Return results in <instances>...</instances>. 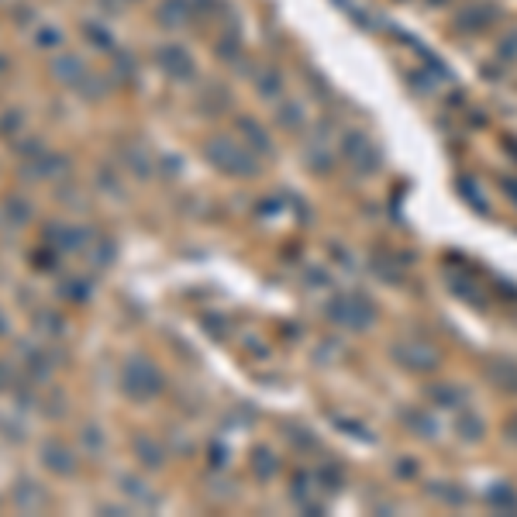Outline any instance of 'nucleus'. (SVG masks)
I'll use <instances>...</instances> for the list:
<instances>
[{
    "mask_svg": "<svg viewBox=\"0 0 517 517\" xmlns=\"http://www.w3.org/2000/svg\"><path fill=\"white\" fill-rule=\"evenodd\" d=\"M124 390L131 393V397H139V400H149V397H156L162 390V376H159V369L149 362V358H141V356H135L128 366H124Z\"/></svg>",
    "mask_w": 517,
    "mask_h": 517,
    "instance_id": "f257e3e1",
    "label": "nucleus"
},
{
    "mask_svg": "<svg viewBox=\"0 0 517 517\" xmlns=\"http://www.w3.org/2000/svg\"><path fill=\"white\" fill-rule=\"evenodd\" d=\"M211 162L221 166V169H228V173H245V176L256 173V162L249 159V152L239 149L235 141H228V139L211 141Z\"/></svg>",
    "mask_w": 517,
    "mask_h": 517,
    "instance_id": "f03ea898",
    "label": "nucleus"
},
{
    "mask_svg": "<svg viewBox=\"0 0 517 517\" xmlns=\"http://www.w3.org/2000/svg\"><path fill=\"white\" fill-rule=\"evenodd\" d=\"M156 62H159L173 80H190V76H194V59H190L186 49H179V45H162L159 52H156Z\"/></svg>",
    "mask_w": 517,
    "mask_h": 517,
    "instance_id": "7ed1b4c3",
    "label": "nucleus"
},
{
    "mask_svg": "<svg viewBox=\"0 0 517 517\" xmlns=\"http://www.w3.org/2000/svg\"><path fill=\"white\" fill-rule=\"evenodd\" d=\"M41 462H45V469L56 473V476H69V473L76 469L73 448L62 445V441H45V445H41Z\"/></svg>",
    "mask_w": 517,
    "mask_h": 517,
    "instance_id": "20e7f679",
    "label": "nucleus"
},
{
    "mask_svg": "<svg viewBox=\"0 0 517 517\" xmlns=\"http://www.w3.org/2000/svg\"><path fill=\"white\" fill-rule=\"evenodd\" d=\"M52 76H56L59 83H66V86H73V90H80L83 80H86L90 73H86V66H83L80 56L62 52V56H56V59H52Z\"/></svg>",
    "mask_w": 517,
    "mask_h": 517,
    "instance_id": "39448f33",
    "label": "nucleus"
},
{
    "mask_svg": "<svg viewBox=\"0 0 517 517\" xmlns=\"http://www.w3.org/2000/svg\"><path fill=\"white\" fill-rule=\"evenodd\" d=\"M190 11H194L190 0H162L159 4V21L166 24V28H179L183 21L190 18Z\"/></svg>",
    "mask_w": 517,
    "mask_h": 517,
    "instance_id": "423d86ee",
    "label": "nucleus"
},
{
    "mask_svg": "<svg viewBox=\"0 0 517 517\" xmlns=\"http://www.w3.org/2000/svg\"><path fill=\"white\" fill-rule=\"evenodd\" d=\"M14 500H18L21 511H41V507H45V493H41L35 483H18Z\"/></svg>",
    "mask_w": 517,
    "mask_h": 517,
    "instance_id": "0eeeda50",
    "label": "nucleus"
},
{
    "mask_svg": "<svg viewBox=\"0 0 517 517\" xmlns=\"http://www.w3.org/2000/svg\"><path fill=\"white\" fill-rule=\"evenodd\" d=\"M62 239H59V249H66V252H73V249H83L86 245V231L83 228H56Z\"/></svg>",
    "mask_w": 517,
    "mask_h": 517,
    "instance_id": "6e6552de",
    "label": "nucleus"
},
{
    "mask_svg": "<svg viewBox=\"0 0 517 517\" xmlns=\"http://www.w3.org/2000/svg\"><path fill=\"white\" fill-rule=\"evenodd\" d=\"M83 35L94 41L97 49H114V39H111V35H107L100 24H94V21H86V24H83Z\"/></svg>",
    "mask_w": 517,
    "mask_h": 517,
    "instance_id": "1a4fd4ad",
    "label": "nucleus"
},
{
    "mask_svg": "<svg viewBox=\"0 0 517 517\" xmlns=\"http://www.w3.org/2000/svg\"><path fill=\"white\" fill-rule=\"evenodd\" d=\"M62 297L66 300H86L90 297V283H86V279H66V283H62Z\"/></svg>",
    "mask_w": 517,
    "mask_h": 517,
    "instance_id": "9d476101",
    "label": "nucleus"
},
{
    "mask_svg": "<svg viewBox=\"0 0 517 517\" xmlns=\"http://www.w3.org/2000/svg\"><path fill=\"white\" fill-rule=\"evenodd\" d=\"M35 45H39V49H59V45H62L59 28H39V35H35Z\"/></svg>",
    "mask_w": 517,
    "mask_h": 517,
    "instance_id": "9b49d317",
    "label": "nucleus"
},
{
    "mask_svg": "<svg viewBox=\"0 0 517 517\" xmlns=\"http://www.w3.org/2000/svg\"><path fill=\"white\" fill-rule=\"evenodd\" d=\"M135 448H139V456H141V462H145V466H152V469H156V466L162 462V452H156V448L149 445V438H139V441H135Z\"/></svg>",
    "mask_w": 517,
    "mask_h": 517,
    "instance_id": "f8f14e48",
    "label": "nucleus"
},
{
    "mask_svg": "<svg viewBox=\"0 0 517 517\" xmlns=\"http://www.w3.org/2000/svg\"><path fill=\"white\" fill-rule=\"evenodd\" d=\"M111 258H114V245H111V241H100L97 252H94V266H107Z\"/></svg>",
    "mask_w": 517,
    "mask_h": 517,
    "instance_id": "ddd939ff",
    "label": "nucleus"
},
{
    "mask_svg": "<svg viewBox=\"0 0 517 517\" xmlns=\"http://www.w3.org/2000/svg\"><path fill=\"white\" fill-rule=\"evenodd\" d=\"M7 207H11V221H28V204L24 200H7Z\"/></svg>",
    "mask_w": 517,
    "mask_h": 517,
    "instance_id": "4468645a",
    "label": "nucleus"
},
{
    "mask_svg": "<svg viewBox=\"0 0 517 517\" xmlns=\"http://www.w3.org/2000/svg\"><path fill=\"white\" fill-rule=\"evenodd\" d=\"M83 441H86L90 448H97V445H100V435H97V428H86V431H83Z\"/></svg>",
    "mask_w": 517,
    "mask_h": 517,
    "instance_id": "2eb2a0df",
    "label": "nucleus"
},
{
    "mask_svg": "<svg viewBox=\"0 0 517 517\" xmlns=\"http://www.w3.org/2000/svg\"><path fill=\"white\" fill-rule=\"evenodd\" d=\"M7 386V369H4V362H0V390Z\"/></svg>",
    "mask_w": 517,
    "mask_h": 517,
    "instance_id": "dca6fc26",
    "label": "nucleus"
},
{
    "mask_svg": "<svg viewBox=\"0 0 517 517\" xmlns=\"http://www.w3.org/2000/svg\"><path fill=\"white\" fill-rule=\"evenodd\" d=\"M0 335H7V321H4V314H0Z\"/></svg>",
    "mask_w": 517,
    "mask_h": 517,
    "instance_id": "f3484780",
    "label": "nucleus"
},
{
    "mask_svg": "<svg viewBox=\"0 0 517 517\" xmlns=\"http://www.w3.org/2000/svg\"><path fill=\"white\" fill-rule=\"evenodd\" d=\"M4 69H7V59H4V56H0V73H4Z\"/></svg>",
    "mask_w": 517,
    "mask_h": 517,
    "instance_id": "a211bd4d",
    "label": "nucleus"
}]
</instances>
